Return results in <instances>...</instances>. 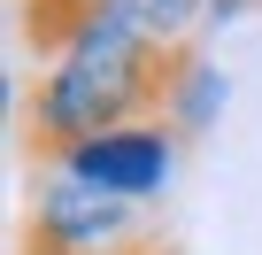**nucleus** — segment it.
<instances>
[{
	"instance_id": "f257e3e1",
	"label": "nucleus",
	"mask_w": 262,
	"mask_h": 255,
	"mask_svg": "<svg viewBox=\"0 0 262 255\" xmlns=\"http://www.w3.org/2000/svg\"><path fill=\"white\" fill-rule=\"evenodd\" d=\"M193 77H201L193 39L155 47V39H139V31H123V24H100V31L77 39V47L54 62V77L31 93V155L70 163V155H77L85 140H100V132L155 124V116L170 124V116L185 108Z\"/></svg>"
},
{
	"instance_id": "f03ea898",
	"label": "nucleus",
	"mask_w": 262,
	"mask_h": 255,
	"mask_svg": "<svg viewBox=\"0 0 262 255\" xmlns=\"http://www.w3.org/2000/svg\"><path fill=\"white\" fill-rule=\"evenodd\" d=\"M123 232H131L123 193H100V186H85L77 170H62V178H47V186H39V201H31V224H24L16 255H108Z\"/></svg>"
},
{
	"instance_id": "7ed1b4c3",
	"label": "nucleus",
	"mask_w": 262,
	"mask_h": 255,
	"mask_svg": "<svg viewBox=\"0 0 262 255\" xmlns=\"http://www.w3.org/2000/svg\"><path fill=\"white\" fill-rule=\"evenodd\" d=\"M62 170H77V178L100 186V193L139 201V193H155V186L170 178V124H123V132H100V140H85Z\"/></svg>"
},
{
	"instance_id": "20e7f679",
	"label": "nucleus",
	"mask_w": 262,
	"mask_h": 255,
	"mask_svg": "<svg viewBox=\"0 0 262 255\" xmlns=\"http://www.w3.org/2000/svg\"><path fill=\"white\" fill-rule=\"evenodd\" d=\"M100 24H108V0H24V47L39 54H70Z\"/></svg>"
},
{
	"instance_id": "39448f33",
	"label": "nucleus",
	"mask_w": 262,
	"mask_h": 255,
	"mask_svg": "<svg viewBox=\"0 0 262 255\" xmlns=\"http://www.w3.org/2000/svg\"><path fill=\"white\" fill-rule=\"evenodd\" d=\"M201 8H208V0H108V24L139 31V39H155V47H178Z\"/></svg>"
},
{
	"instance_id": "423d86ee",
	"label": "nucleus",
	"mask_w": 262,
	"mask_h": 255,
	"mask_svg": "<svg viewBox=\"0 0 262 255\" xmlns=\"http://www.w3.org/2000/svg\"><path fill=\"white\" fill-rule=\"evenodd\" d=\"M108 255H178V247H170V240H116Z\"/></svg>"
},
{
	"instance_id": "0eeeda50",
	"label": "nucleus",
	"mask_w": 262,
	"mask_h": 255,
	"mask_svg": "<svg viewBox=\"0 0 262 255\" xmlns=\"http://www.w3.org/2000/svg\"><path fill=\"white\" fill-rule=\"evenodd\" d=\"M239 8H254V0H208V24H231Z\"/></svg>"
}]
</instances>
